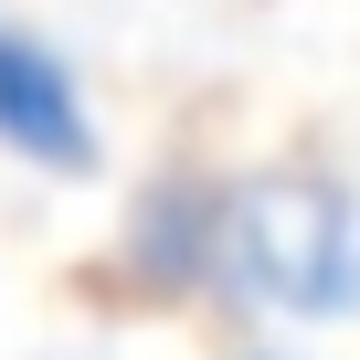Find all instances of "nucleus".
I'll use <instances>...</instances> for the list:
<instances>
[{"label": "nucleus", "instance_id": "1", "mask_svg": "<svg viewBox=\"0 0 360 360\" xmlns=\"http://www.w3.org/2000/svg\"><path fill=\"white\" fill-rule=\"evenodd\" d=\"M223 297L276 318H349L360 307V202L328 169L233 180L223 212Z\"/></svg>", "mask_w": 360, "mask_h": 360}, {"label": "nucleus", "instance_id": "2", "mask_svg": "<svg viewBox=\"0 0 360 360\" xmlns=\"http://www.w3.org/2000/svg\"><path fill=\"white\" fill-rule=\"evenodd\" d=\"M0 148L32 159V169H96V117H85V85L75 64L43 43V32H11L0 22Z\"/></svg>", "mask_w": 360, "mask_h": 360}, {"label": "nucleus", "instance_id": "3", "mask_svg": "<svg viewBox=\"0 0 360 360\" xmlns=\"http://www.w3.org/2000/svg\"><path fill=\"white\" fill-rule=\"evenodd\" d=\"M223 212H233V180H202V169H169L159 191L138 202V223H127V265L148 276V286H212L223 297Z\"/></svg>", "mask_w": 360, "mask_h": 360}]
</instances>
